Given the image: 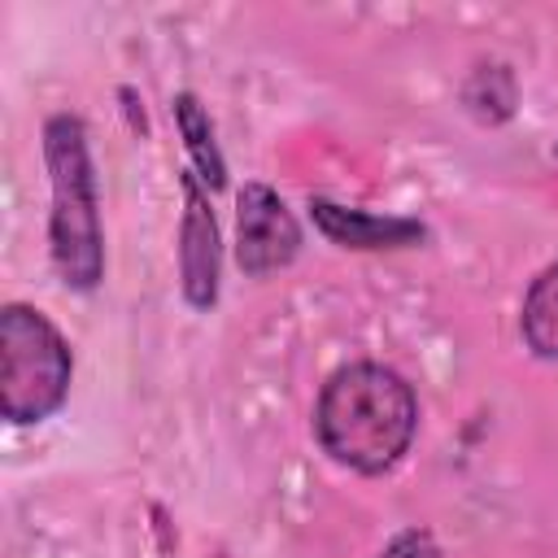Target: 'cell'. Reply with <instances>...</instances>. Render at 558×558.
<instances>
[{"label": "cell", "mask_w": 558, "mask_h": 558, "mask_svg": "<svg viewBox=\"0 0 558 558\" xmlns=\"http://www.w3.org/2000/svg\"><path fill=\"white\" fill-rule=\"evenodd\" d=\"M418 432V397L410 379L384 362H349L327 375L314 405L323 453L357 475L392 471Z\"/></svg>", "instance_id": "1"}, {"label": "cell", "mask_w": 558, "mask_h": 558, "mask_svg": "<svg viewBox=\"0 0 558 558\" xmlns=\"http://www.w3.org/2000/svg\"><path fill=\"white\" fill-rule=\"evenodd\" d=\"M44 166H48V253L57 279L74 292H92L105 279V227L96 166L87 148V126L78 113H52L44 122Z\"/></svg>", "instance_id": "2"}, {"label": "cell", "mask_w": 558, "mask_h": 558, "mask_svg": "<svg viewBox=\"0 0 558 558\" xmlns=\"http://www.w3.org/2000/svg\"><path fill=\"white\" fill-rule=\"evenodd\" d=\"M74 379V353L61 327L22 301L0 310V414L13 427L52 418Z\"/></svg>", "instance_id": "3"}, {"label": "cell", "mask_w": 558, "mask_h": 558, "mask_svg": "<svg viewBox=\"0 0 558 558\" xmlns=\"http://www.w3.org/2000/svg\"><path fill=\"white\" fill-rule=\"evenodd\" d=\"M301 253V222L270 183H244L235 192V262L248 279L292 266Z\"/></svg>", "instance_id": "4"}, {"label": "cell", "mask_w": 558, "mask_h": 558, "mask_svg": "<svg viewBox=\"0 0 558 558\" xmlns=\"http://www.w3.org/2000/svg\"><path fill=\"white\" fill-rule=\"evenodd\" d=\"M179 187H183L179 288L192 310H209L218 301V279H222V235H218V218L209 205V187L192 170H179Z\"/></svg>", "instance_id": "5"}, {"label": "cell", "mask_w": 558, "mask_h": 558, "mask_svg": "<svg viewBox=\"0 0 558 558\" xmlns=\"http://www.w3.org/2000/svg\"><path fill=\"white\" fill-rule=\"evenodd\" d=\"M310 218L314 227L340 244V248H362V253H379V248H414L427 240V227L418 218H397V214H371V209H344L331 205L323 196H310Z\"/></svg>", "instance_id": "6"}, {"label": "cell", "mask_w": 558, "mask_h": 558, "mask_svg": "<svg viewBox=\"0 0 558 558\" xmlns=\"http://www.w3.org/2000/svg\"><path fill=\"white\" fill-rule=\"evenodd\" d=\"M170 113H174V126H179L183 148H187V157H192V174H196L209 192L227 187V161H222V148H218V140H214V122H209L201 96H196V92H179V96L170 100Z\"/></svg>", "instance_id": "7"}, {"label": "cell", "mask_w": 558, "mask_h": 558, "mask_svg": "<svg viewBox=\"0 0 558 558\" xmlns=\"http://www.w3.org/2000/svg\"><path fill=\"white\" fill-rule=\"evenodd\" d=\"M519 336L536 357L558 362V262L527 283L519 305Z\"/></svg>", "instance_id": "8"}, {"label": "cell", "mask_w": 558, "mask_h": 558, "mask_svg": "<svg viewBox=\"0 0 558 558\" xmlns=\"http://www.w3.org/2000/svg\"><path fill=\"white\" fill-rule=\"evenodd\" d=\"M379 558H440V545L432 541L427 527H405V532H397V536L379 549Z\"/></svg>", "instance_id": "9"}, {"label": "cell", "mask_w": 558, "mask_h": 558, "mask_svg": "<svg viewBox=\"0 0 558 558\" xmlns=\"http://www.w3.org/2000/svg\"><path fill=\"white\" fill-rule=\"evenodd\" d=\"M554 157H558V144H554Z\"/></svg>", "instance_id": "10"}]
</instances>
